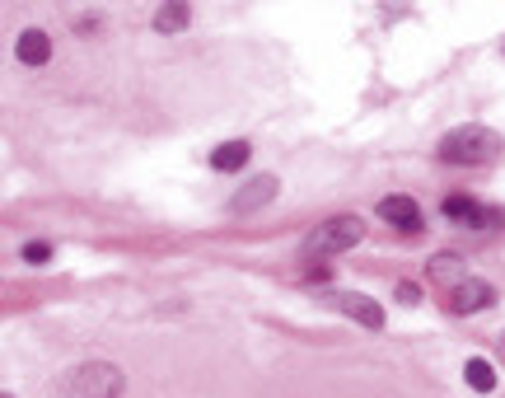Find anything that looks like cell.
<instances>
[{
  "instance_id": "2",
  "label": "cell",
  "mask_w": 505,
  "mask_h": 398,
  "mask_svg": "<svg viewBox=\"0 0 505 398\" xmlns=\"http://www.w3.org/2000/svg\"><path fill=\"white\" fill-rule=\"evenodd\" d=\"M61 398H122V370L108 361H84L61 380Z\"/></svg>"
},
{
  "instance_id": "6",
  "label": "cell",
  "mask_w": 505,
  "mask_h": 398,
  "mask_svg": "<svg viewBox=\"0 0 505 398\" xmlns=\"http://www.w3.org/2000/svg\"><path fill=\"white\" fill-rule=\"evenodd\" d=\"M277 197V178L271 174H258L248 187H239L235 193V202H229V212H239V216H248V212H262V206Z\"/></svg>"
},
{
  "instance_id": "9",
  "label": "cell",
  "mask_w": 505,
  "mask_h": 398,
  "mask_svg": "<svg viewBox=\"0 0 505 398\" xmlns=\"http://www.w3.org/2000/svg\"><path fill=\"white\" fill-rule=\"evenodd\" d=\"M19 61H24V66H47V56H52V38L42 33V29H24L19 33Z\"/></svg>"
},
{
  "instance_id": "12",
  "label": "cell",
  "mask_w": 505,
  "mask_h": 398,
  "mask_svg": "<svg viewBox=\"0 0 505 398\" xmlns=\"http://www.w3.org/2000/svg\"><path fill=\"white\" fill-rule=\"evenodd\" d=\"M463 380H468L477 394H492V389H496V370H492V361H482V356H473V361L463 366Z\"/></svg>"
},
{
  "instance_id": "7",
  "label": "cell",
  "mask_w": 505,
  "mask_h": 398,
  "mask_svg": "<svg viewBox=\"0 0 505 398\" xmlns=\"http://www.w3.org/2000/svg\"><path fill=\"white\" fill-rule=\"evenodd\" d=\"M379 216H384L393 229H407V235H416V229H421V206L412 202V197H384V202H379Z\"/></svg>"
},
{
  "instance_id": "1",
  "label": "cell",
  "mask_w": 505,
  "mask_h": 398,
  "mask_svg": "<svg viewBox=\"0 0 505 398\" xmlns=\"http://www.w3.org/2000/svg\"><path fill=\"white\" fill-rule=\"evenodd\" d=\"M501 136L492 127H477V122H468V127H454L445 141H440V160L445 164H492L501 155Z\"/></svg>"
},
{
  "instance_id": "14",
  "label": "cell",
  "mask_w": 505,
  "mask_h": 398,
  "mask_svg": "<svg viewBox=\"0 0 505 398\" xmlns=\"http://www.w3.org/2000/svg\"><path fill=\"white\" fill-rule=\"evenodd\" d=\"M398 300H403V305H421V286L416 281H398Z\"/></svg>"
},
{
  "instance_id": "8",
  "label": "cell",
  "mask_w": 505,
  "mask_h": 398,
  "mask_svg": "<svg viewBox=\"0 0 505 398\" xmlns=\"http://www.w3.org/2000/svg\"><path fill=\"white\" fill-rule=\"evenodd\" d=\"M426 272H431V281L445 290V296L468 281V272H463V258H458V254H435V258L426 263Z\"/></svg>"
},
{
  "instance_id": "11",
  "label": "cell",
  "mask_w": 505,
  "mask_h": 398,
  "mask_svg": "<svg viewBox=\"0 0 505 398\" xmlns=\"http://www.w3.org/2000/svg\"><path fill=\"white\" fill-rule=\"evenodd\" d=\"M187 19H193V10H187L183 0H168V5L155 10V29L159 33H178V29H187Z\"/></svg>"
},
{
  "instance_id": "13",
  "label": "cell",
  "mask_w": 505,
  "mask_h": 398,
  "mask_svg": "<svg viewBox=\"0 0 505 398\" xmlns=\"http://www.w3.org/2000/svg\"><path fill=\"white\" fill-rule=\"evenodd\" d=\"M19 254H24V263L38 267V263H47V258H52V244H47V239H29L24 248H19Z\"/></svg>"
},
{
  "instance_id": "5",
  "label": "cell",
  "mask_w": 505,
  "mask_h": 398,
  "mask_svg": "<svg viewBox=\"0 0 505 398\" xmlns=\"http://www.w3.org/2000/svg\"><path fill=\"white\" fill-rule=\"evenodd\" d=\"M337 309L347 314V319L365 324V328H384V309H379L370 296H355V290H337V296H328Z\"/></svg>"
},
{
  "instance_id": "3",
  "label": "cell",
  "mask_w": 505,
  "mask_h": 398,
  "mask_svg": "<svg viewBox=\"0 0 505 398\" xmlns=\"http://www.w3.org/2000/svg\"><path fill=\"white\" fill-rule=\"evenodd\" d=\"M361 239H365V221L361 216H332L304 239V258L319 263L328 254H347V248H355Z\"/></svg>"
},
{
  "instance_id": "4",
  "label": "cell",
  "mask_w": 505,
  "mask_h": 398,
  "mask_svg": "<svg viewBox=\"0 0 505 398\" xmlns=\"http://www.w3.org/2000/svg\"><path fill=\"white\" fill-rule=\"evenodd\" d=\"M445 305H449V314H482V309L496 305V286L482 281V277H468L458 290H449Z\"/></svg>"
},
{
  "instance_id": "10",
  "label": "cell",
  "mask_w": 505,
  "mask_h": 398,
  "mask_svg": "<svg viewBox=\"0 0 505 398\" xmlns=\"http://www.w3.org/2000/svg\"><path fill=\"white\" fill-rule=\"evenodd\" d=\"M248 155H252V145H248V141H225V145H216V151H210V169H220V174H239L244 164H248Z\"/></svg>"
},
{
  "instance_id": "15",
  "label": "cell",
  "mask_w": 505,
  "mask_h": 398,
  "mask_svg": "<svg viewBox=\"0 0 505 398\" xmlns=\"http://www.w3.org/2000/svg\"><path fill=\"white\" fill-rule=\"evenodd\" d=\"M5 398H14V394H5Z\"/></svg>"
}]
</instances>
